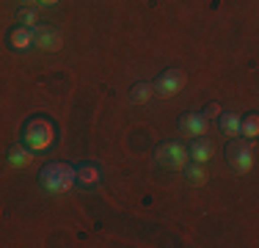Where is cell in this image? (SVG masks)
<instances>
[{"label":"cell","mask_w":259,"mask_h":248,"mask_svg":"<svg viewBox=\"0 0 259 248\" xmlns=\"http://www.w3.org/2000/svg\"><path fill=\"white\" fill-rule=\"evenodd\" d=\"M39 182L45 190H50V193H66V190H72V185L77 182L75 179V169L66 163H50L45 166L39 174Z\"/></svg>","instance_id":"1"},{"label":"cell","mask_w":259,"mask_h":248,"mask_svg":"<svg viewBox=\"0 0 259 248\" xmlns=\"http://www.w3.org/2000/svg\"><path fill=\"white\" fill-rule=\"evenodd\" d=\"M53 138H55V133H53V124L47 121V119H33V121H28V127H25V144H28L30 152L50 149V146H53Z\"/></svg>","instance_id":"2"},{"label":"cell","mask_w":259,"mask_h":248,"mask_svg":"<svg viewBox=\"0 0 259 248\" xmlns=\"http://www.w3.org/2000/svg\"><path fill=\"white\" fill-rule=\"evenodd\" d=\"M155 157H157L160 166H165V169H171V171H180L188 166L190 154H188V146L177 144V141H165V144L157 146Z\"/></svg>","instance_id":"3"},{"label":"cell","mask_w":259,"mask_h":248,"mask_svg":"<svg viewBox=\"0 0 259 248\" xmlns=\"http://www.w3.org/2000/svg\"><path fill=\"white\" fill-rule=\"evenodd\" d=\"M226 160H229V166L234 171L240 174H248L251 169H254V144H243V141L234 138L229 149H226Z\"/></svg>","instance_id":"4"},{"label":"cell","mask_w":259,"mask_h":248,"mask_svg":"<svg viewBox=\"0 0 259 248\" xmlns=\"http://www.w3.org/2000/svg\"><path fill=\"white\" fill-rule=\"evenodd\" d=\"M185 83H188L185 72L174 66V69H165L152 86H155V94H157V97L168 99V97H177V94H180V91L185 89Z\"/></svg>","instance_id":"5"},{"label":"cell","mask_w":259,"mask_h":248,"mask_svg":"<svg viewBox=\"0 0 259 248\" xmlns=\"http://www.w3.org/2000/svg\"><path fill=\"white\" fill-rule=\"evenodd\" d=\"M30 36H33V45L39 50H47V53H58L64 47V33L58 28H50V25H33Z\"/></svg>","instance_id":"6"},{"label":"cell","mask_w":259,"mask_h":248,"mask_svg":"<svg viewBox=\"0 0 259 248\" xmlns=\"http://www.w3.org/2000/svg\"><path fill=\"white\" fill-rule=\"evenodd\" d=\"M209 127V119L204 113H185L180 119V130L185 135H190V138H196V135H204Z\"/></svg>","instance_id":"7"},{"label":"cell","mask_w":259,"mask_h":248,"mask_svg":"<svg viewBox=\"0 0 259 248\" xmlns=\"http://www.w3.org/2000/svg\"><path fill=\"white\" fill-rule=\"evenodd\" d=\"M188 154L193 157V163H207V160L215 154L212 138H207V135H196L193 144H190V149H188Z\"/></svg>","instance_id":"8"},{"label":"cell","mask_w":259,"mask_h":248,"mask_svg":"<svg viewBox=\"0 0 259 248\" xmlns=\"http://www.w3.org/2000/svg\"><path fill=\"white\" fill-rule=\"evenodd\" d=\"M9 45L14 47V50H28L30 45H33V36H30V28H25V25H17V28L9 33Z\"/></svg>","instance_id":"9"},{"label":"cell","mask_w":259,"mask_h":248,"mask_svg":"<svg viewBox=\"0 0 259 248\" xmlns=\"http://www.w3.org/2000/svg\"><path fill=\"white\" fill-rule=\"evenodd\" d=\"M152 97H155V86L152 83H135L133 89H130V102H135V105L149 102Z\"/></svg>","instance_id":"10"},{"label":"cell","mask_w":259,"mask_h":248,"mask_svg":"<svg viewBox=\"0 0 259 248\" xmlns=\"http://www.w3.org/2000/svg\"><path fill=\"white\" fill-rule=\"evenodd\" d=\"M185 177H188L190 185H204L209 179V174L204 169V163H193V166H185Z\"/></svg>","instance_id":"11"},{"label":"cell","mask_w":259,"mask_h":248,"mask_svg":"<svg viewBox=\"0 0 259 248\" xmlns=\"http://www.w3.org/2000/svg\"><path fill=\"white\" fill-rule=\"evenodd\" d=\"M75 179L83 185H97L100 182V169L97 166H80V169H75Z\"/></svg>","instance_id":"12"},{"label":"cell","mask_w":259,"mask_h":248,"mask_svg":"<svg viewBox=\"0 0 259 248\" xmlns=\"http://www.w3.org/2000/svg\"><path fill=\"white\" fill-rule=\"evenodd\" d=\"M221 130L229 138H240V116L237 113H224L221 116Z\"/></svg>","instance_id":"13"},{"label":"cell","mask_w":259,"mask_h":248,"mask_svg":"<svg viewBox=\"0 0 259 248\" xmlns=\"http://www.w3.org/2000/svg\"><path fill=\"white\" fill-rule=\"evenodd\" d=\"M256 133H259V116H256V113H251V116H245V119H240V135H245V138L254 141Z\"/></svg>","instance_id":"14"},{"label":"cell","mask_w":259,"mask_h":248,"mask_svg":"<svg viewBox=\"0 0 259 248\" xmlns=\"http://www.w3.org/2000/svg\"><path fill=\"white\" fill-rule=\"evenodd\" d=\"M30 160H33V154H30V149H22V146H11V152H9V163L11 166H28Z\"/></svg>","instance_id":"15"},{"label":"cell","mask_w":259,"mask_h":248,"mask_svg":"<svg viewBox=\"0 0 259 248\" xmlns=\"http://www.w3.org/2000/svg\"><path fill=\"white\" fill-rule=\"evenodd\" d=\"M17 22L25 25V28H33V25L39 22V14H36L33 6H22V9L17 11Z\"/></svg>","instance_id":"16"},{"label":"cell","mask_w":259,"mask_h":248,"mask_svg":"<svg viewBox=\"0 0 259 248\" xmlns=\"http://www.w3.org/2000/svg\"><path fill=\"white\" fill-rule=\"evenodd\" d=\"M218 113H221V105H218V102H209L207 108H204V116H207V119H212V116H218Z\"/></svg>","instance_id":"17"},{"label":"cell","mask_w":259,"mask_h":248,"mask_svg":"<svg viewBox=\"0 0 259 248\" xmlns=\"http://www.w3.org/2000/svg\"><path fill=\"white\" fill-rule=\"evenodd\" d=\"M36 3H39V6H55L58 0H36Z\"/></svg>","instance_id":"18"},{"label":"cell","mask_w":259,"mask_h":248,"mask_svg":"<svg viewBox=\"0 0 259 248\" xmlns=\"http://www.w3.org/2000/svg\"><path fill=\"white\" fill-rule=\"evenodd\" d=\"M36 3V0H25V6H33Z\"/></svg>","instance_id":"19"}]
</instances>
